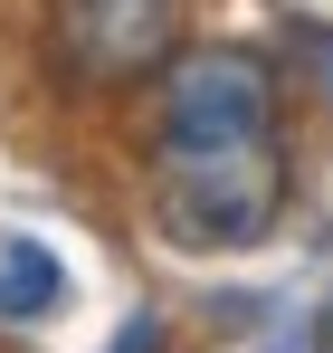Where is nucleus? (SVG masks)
Wrapping results in <instances>:
<instances>
[{
    "label": "nucleus",
    "instance_id": "f257e3e1",
    "mask_svg": "<svg viewBox=\"0 0 333 353\" xmlns=\"http://www.w3.org/2000/svg\"><path fill=\"white\" fill-rule=\"evenodd\" d=\"M286 210V143H181L153 153V230L171 248H257Z\"/></svg>",
    "mask_w": 333,
    "mask_h": 353
},
{
    "label": "nucleus",
    "instance_id": "f03ea898",
    "mask_svg": "<svg viewBox=\"0 0 333 353\" xmlns=\"http://www.w3.org/2000/svg\"><path fill=\"white\" fill-rule=\"evenodd\" d=\"M277 134V67L238 39L210 48H171L153 67V153L181 143H257Z\"/></svg>",
    "mask_w": 333,
    "mask_h": 353
},
{
    "label": "nucleus",
    "instance_id": "7ed1b4c3",
    "mask_svg": "<svg viewBox=\"0 0 333 353\" xmlns=\"http://www.w3.org/2000/svg\"><path fill=\"white\" fill-rule=\"evenodd\" d=\"M48 48L76 86H133L181 48V0H48Z\"/></svg>",
    "mask_w": 333,
    "mask_h": 353
},
{
    "label": "nucleus",
    "instance_id": "20e7f679",
    "mask_svg": "<svg viewBox=\"0 0 333 353\" xmlns=\"http://www.w3.org/2000/svg\"><path fill=\"white\" fill-rule=\"evenodd\" d=\"M67 296V268H57L39 239H0V325H29Z\"/></svg>",
    "mask_w": 333,
    "mask_h": 353
},
{
    "label": "nucleus",
    "instance_id": "39448f33",
    "mask_svg": "<svg viewBox=\"0 0 333 353\" xmlns=\"http://www.w3.org/2000/svg\"><path fill=\"white\" fill-rule=\"evenodd\" d=\"M153 344H162V325H153V315H133V325L114 334V353H153Z\"/></svg>",
    "mask_w": 333,
    "mask_h": 353
}]
</instances>
